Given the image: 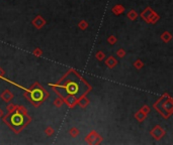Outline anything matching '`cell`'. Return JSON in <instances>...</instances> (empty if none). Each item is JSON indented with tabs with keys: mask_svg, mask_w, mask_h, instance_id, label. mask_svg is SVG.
<instances>
[{
	"mask_svg": "<svg viewBox=\"0 0 173 145\" xmlns=\"http://www.w3.org/2000/svg\"><path fill=\"white\" fill-rule=\"evenodd\" d=\"M58 91L60 93H66V95H71L74 96L76 98L80 97L83 93L85 92L84 90V86L81 82H76V80L74 81H68V83H66L64 86L60 87L58 89Z\"/></svg>",
	"mask_w": 173,
	"mask_h": 145,
	"instance_id": "6da1fadb",
	"label": "cell"
},
{
	"mask_svg": "<svg viewBox=\"0 0 173 145\" xmlns=\"http://www.w3.org/2000/svg\"><path fill=\"white\" fill-rule=\"evenodd\" d=\"M25 123V117L21 114L15 113L12 115L11 117V124L15 129H18L19 127H21Z\"/></svg>",
	"mask_w": 173,
	"mask_h": 145,
	"instance_id": "7a4b0ae2",
	"label": "cell"
},
{
	"mask_svg": "<svg viewBox=\"0 0 173 145\" xmlns=\"http://www.w3.org/2000/svg\"><path fill=\"white\" fill-rule=\"evenodd\" d=\"M41 97H43V94H41V92L40 90H36V91L32 92V98L34 99V101H40L41 99Z\"/></svg>",
	"mask_w": 173,
	"mask_h": 145,
	"instance_id": "3957f363",
	"label": "cell"
}]
</instances>
